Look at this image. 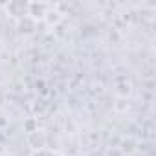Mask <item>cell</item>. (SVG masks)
<instances>
[{
  "instance_id": "obj_1",
  "label": "cell",
  "mask_w": 156,
  "mask_h": 156,
  "mask_svg": "<svg viewBox=\"0 0 156 156\" xmlns=\"http://www.w3.org/2000/svg\"><path fill=\"white\" fill-rule=\"evenodd\" d=\"M28 156H62L59 151H53V149H37L33 152H30Z\"/></svg>"
}]
</instances>
